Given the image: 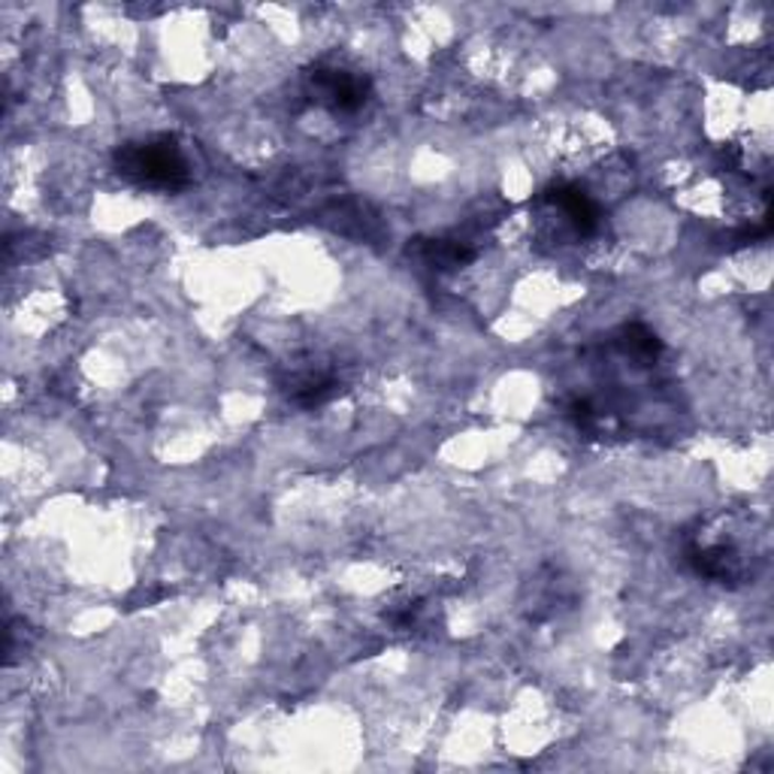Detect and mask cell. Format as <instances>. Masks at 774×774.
<instances>
[{"label": "cell", "mask_w": 774, "mask_h": 774, "mask_svg": "<svg viewBox=\"0 0 774 774\" xmlns=\"http://www.w3.org/2000/svg\"><path fill=\"white\" fill-rule=\"evenodd\" d=\"M115 173L136 188L181 191L191 185V169L173 136H152L143 143H124L115 148Z\"/></svg>", "instance_id": "1"}, {"label": "cell", "mask_w": 774, "mask_h": 774, "mask_svg": "<svg viewBox=\"0 0 774 774\" xmlns=\"http://www.w3.org/2000/svg\"><path fill=\"white\" fill-rule=\"evenodd\" d=\"M309 95L333 112H357L369 100V79L345 67H327L318 64L306 73Z\"/></svg>", "instance_id": "2"}, {"label": "cell", "mask_w": 774, "mask_h": 774, "mask_svg": "<svg viewBox=\"0 0 774 774\" xmlns=\"http://www.w3.org/2000/svg\"><path fill=\"white\" fill-rule=\"evenodd\" d=\"M544 200L554 203L556 209H563V215L572 221V228L578 230L580 236H590L593 230L599 228V206L593 203L587 191H580L578 185H551L544 191Z\"/></svg>", "instance_id": "3"}, {"label": "cell", "mask_w": 774, "mask_h": 774, "mask_svg": "<svg viewBox=\"0 0 774 774\" xmlns=\"http://www.w3.org/2000/svg\"><path fill=\"white\" fill-rule=\"evenodd\" d=\"M409 252L433 269H457V266L475 261V252L469 245L457 240H414Z\"/></svg>", "instance_id": "4"}, {"label": "cell", "mask_w": 774, "mask_h": 774, "mask_svg": "<svg viewBox=\"0 0 774 774\" xmlns=\"http://www.w3.org/2000/svg\"><path fill=\"white\" fill-rule=\"evenodd\" d=\"M689 563L705 578L723 580V584L738 578V560L732 556V551H726L723 544H717V548H693L689 551Z\"/></svg>", "instance_id": "5"}, {"label": "cell", "mask_w": 774, "mask_h": 774, "mask_svg": "<svg viewBox=\"0 0 774 774\" xmlns=\"http://www.w3.org/2000/svg\"><path fill=\"white\" fill-rule=\"evenodd\" d=\"M336 394H339V382L333 378V375H327V373L302 375V378L294 382V390H290L294 402L302 406V409H314V406H321V402H327L330 397H336Z\"/></svg>", "instance_id": "6"}, {"label": "cell", "mask_w": 774, "mask_h": 774, "mask_svg": "<svg viewBox=\"0 0 774 774\" xmlns=\"http://www.w3.org/2000/svg\"><path fill=\"white\" fill-rule=\"evenodd\" d=\"M620 349L627 351V354H632V357H639V361H653V357L663 351V342L653 336L648 327L629 324L623 327V333H620Z\"/></svg>", "instance_id": "7"}]
</instances>
